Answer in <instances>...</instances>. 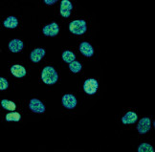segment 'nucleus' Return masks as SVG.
<instances>
[{
	"label": "nucleus",
	"mask_w": 155,
	"mask_h": 152,
	"mask_svg": "<svg viewBox=\"0 0 155 152\" xmlns=\"http://www.w3.org/2000/svg\"><path fill=\"white\" fill-rule=\"evenodd\" d=\"M45 55V50L42 49V48H37L35 49L32 53L31 55H30V58H31V60L33 62H38L41 60V58H42Z\"/></svg>",
	"instance_id": "obj_9"
},
{
	"label": "nucleus",
	"mask_w": 155,
	"mask_h": 152,
	"mask_svg": "<svg viewBox=\"0 0 155 152\" xmlns=\"http://www.w3.org/2000/svg\"><path fill=\"white\" fill-rule=\"evenodd\" d=\"M73 9V5L68 0H62L61 2V15L63 17H69L71 11Z\"/></svg>",
	"instance_id": "obj_8"
},
{
	"label": "nucleus",
	"mask_w": 155,
	"mask_h": 152,
	"mask_svg": "<svg viewBox=\"0 0 155 152\" xmlns=\"http://www.w3.org/2000/svg\"><path fill=\"white\" fill-rule=\"evenodd\" d=\"M138 120V116H137L136 113L134 112H127L126 115H124L123 118H122V121L123 124L124 125H132V124H135Z\"/></svg>",
	"instance_id": "obj_12"
},
{
	"label": "nucleus",
	"mask_w": 155,
	"mask_h": 152,
	"mask_svg": "<svg viewBox=\"0 0 155 152\" xmlns=\"http://www.w3.org/2000/svg\"><path fill=\"white\" fill-rule=\"evenodd\" d=\"M44 2L46 4H48V5H53V4H55L57 2V0H52V1H49V0H45Z\"/></svg>",
	"instance_id": "obj_21"
},
{
	"label": "nucleus",
	"mask_w": 155,
	"mask_h": 152,
	"mask_svg": "<svg viewBox=\"0 0 155 152\" xmlns=\"http://www.w3.org/2000/svg\"><path fill=\"white\" fill-rule=\"evenodd\" d=\"M62 104L67 109H73L77 105V99L71 94H66L62 97Z\"/></svg>",
	"instance_id": "obj_7"
},
{
	"label": "nucleus",
	"mask_w": 155,
	"mask_h": 152,
	"mask_svg": "<svg viewBox=\"0 0 155 152\" xmlns=\"http://www.w3.org/2000/svg\"><path fill=\"white\" fill-rule=\"evenodd\" d=\"M1 105L2 107L6 110H9V111H15L16 108V105L15 102L8 101V100H2L1 102Z\"/></svg>",
	"instance_id": "obj_16"
},
{
	"label": "nucleus",
	"mask_w": 155,
	"mask_h": 152,
	"mask_svg": "<svg viewBox=\"0 0 155 152\" xmlns=\"http://www.w3.org/2000/svg\"><path fill=\"white\" fill-rule=\"evenodd\" d=\"M9 49L13 53H19L23 49V42L19 39H13L9 43Z\"/></svg>",
	"instance_id": "obj_13"
},
{
	"label": "nucleus",
	"mask_w": 155,
	"mask_h": 152,
	"mask_svg": "<svg viewBox=\"0 0 155 152\" xmlns=\"http://www.w3.org/2000/svg\"><path fill=\"white\" fill-rule=\"evenodd\" d=\"M98 86H99V83L96 79H88L84 81V83H83V90H84L86 94L94 95L98 90Z\"/></svg>",
	"instance_id": "obj_3"
},
{
	"label": "nucleus",
	"mask_w": 155,
	"mask_h": 152,
	"mask_svg": "<svg viewBox=\"0 0 155 152\" xmlns=\"http://www.w3.org/2000/svg\"><path fill=\"white\" fill-rule=\"evenodd\" d=\"M82 66H81V64L79 62V61H72L71 63H69V69L72 71L73 73H79L81 70Z\"/></svg>",
	"instance_id": "obj_18"
},
{
	"label": "nucleus",
	"mask_w": 155,
	"mask_h": 152,
	"mask_svg": "<svg viewBox=\"0 0 155 152\" xmlns=\"http://www.w3.org/2000/svg\"><path fill=\"white\" fill-rule=\"evenodd\" d=\"M69 30L75 34H83L86 32V22L84 20H74L70 23Z\"/></svg>",
	"instance_id": "obj_2"
},
{
	"label": "nucleus",
	"mask_w": 155,
	"mask_h": 152,
	"mask_svg": "<svg viewBox=\"0 0 155 152\" xmlns=\"http://www.w3.org/2000/svg\"><path fill=\"white\" fill-rule=\"evenodd\" d=\"M29 108L31 109L34 113H44L45 106L38 99H32L29 103Z\"/></svg>",
	"instance_id": "obj_5"
},
{
	"label": "nucleus",
	"mask_w": 155,
	"mask_h": 152,
	"mask_svg": "<svg viewBox=\"0 0 155 152\" xmlns=\"http://www.w3.org/2000/svg\"><path fill=\"white\" fill-rule=\"evenodd\" d=\"M151 121L150 118H143L137 125V130L140 134H146L150 130Z\"/></svg>",
	"instance_id": "obj_4"
},
{
	"label": "nucleus",
	"mask_w": 155,
	"mask_h": 152,
	"mask_svg": "<svg viewBox=\"0 0 155 152\" xmlns=\"http://www.w3.org/2000/svg\"><path fill=\"white\" fill-rule=\"evenodd\" d=\"M42 32L47 37H56L59 32V27L56 22H52L42 29Z\"/></svg>",
	"instance_id": "obj_6"
},
{
	"label": "nucleus",
	"mask_w": 155,
	"mask_h": 152,
	"mask_svg": "<svg viewBox=\"0 0 155 152\" xmlns=\"http://www.w3.org/2000/svg\"><path fill=\"white\" fill-rule=\"evenodd\" d=\"M80 51L83 56L88 57H92L94 54L93 47L88 42H81L80 45Z\"/></svg>",
	"instance_id": "obj_10"
},
{
	"label": "nucleus",
	"mask_w": 155,
	"mask_h": 152,
	"mask_svg": "<svg viewBox=\"0 0 155 152\" xmlns=\"http://www.w3.org/2000/svg\"><path fill=\"white\" fill-rule=\"evenodd\" d=\"M62 60L66 63H71L76 60V56L71 51H65L62 54Z\"/></svg>",
	"instance_id": "obj_15"
},
{
	"label": "nucleus",
	"mask_w": 155,
	"mask_h": 152,
	"mask_svg": "<svg viewBox=\"0 0 155 152\" xmlns=\"http://www.w3.org/2000/svg\"><path fill=\"white\" fill-rule=\"evenodd\" d=\"M8 81L3 78H0V90H5L8 88Z\"/></svg>",
	"instance_id": "obj_20"
},
{
	"label": "nucleus",
	"mask_w": 155,
	"mask_h": 152,
	"mask_svg": "<svg viewBox=\"0 0 155 152\" xmlns=\"http://www.w3.org/2000/svg\"><path fill=\"white\" fill-rule=\"evenodd\" d=\"M21 119V116L17 112H12L6 115V121H19Z\"/></svg>",
	"instance_id": "obj_17"
},
{
	"label": "nucleus",
	"mask_w": 155,
	"mask_h": 152,
	"mask_svg": "<svg viewBox=\"0 0 155 152\" xmlns=\"http://www.w3.org/2000/svg\"><path fill=\"white\" fill-rule=\"evenodd\" d=\"M3 24H4V26L6 28L14 29V28L17 27V25H18V21H17V19L15 18V16H9L8 18L4 21Z\"/></svg>",
	"instance_id": "obj_14"
},
{
	"label": "nucleus",
	"mask_w": 155,
	"mask_h": 152,
	"mask_svg": "<svg viewBox=\"0 0 155 152\" xmlns=\"http://www.w3.org/2000/svg\"><path fill=\"white\" fill-rule=\"evenodd\" d=\"M138 151L139 152H153L154 151V148L151 147L150 144H141L140 147L138 148Z\"/></svg>",
	"instance_id": "obj_19"
},
{
	"label": "nucleus",
	"mask_w": 155,
	"mask_h": 152,
	"mask_svg": "<svg viewBox=\"0 0 155 152\" xmlns=\"http://www.w3.org/2000/svg\"><path fill=\"white\" fill-rule=\"evenodd\" d=\"M11 72L15 78H23V77H25V75H26V69L21 65L15 64V65L12 66Z\"/></svg>",
	"instance_id": "obj_11"
},
{
	"label": "nucleus",
	"mask_w": 155,
	"mask_h": 152,
	"mask_svg": "<svg viewBox=\"0 0 155 152\" xmlns=\"http://www.w3.org/2000/svg\"><path fill=\"white\" fill-rule=\"evenodd\" d=\"M41 79H42L44 83L48 85H52V84H55L58 81V75L53 67L47 66L43 68L42 72H41Z\"/></svg>",
	"instance_id": "obj_1"
}]
</instances>
